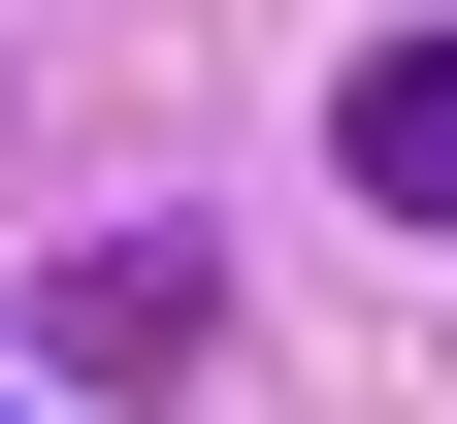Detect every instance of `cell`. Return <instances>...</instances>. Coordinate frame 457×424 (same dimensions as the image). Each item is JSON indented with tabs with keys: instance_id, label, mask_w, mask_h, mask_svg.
Masks as SVG:
<instances>
[{
	"instance_id": "cell-1",
	"label": "cell",
	"mask_w": 457,
	"mask_h": 424,
	"mask_svg": "<svg viewBox=\"0 0 457 424\" xmlns=\"http://www.w3.org/2000/svg\"><path fill=\"white\" fill-rule=\"evenodd\" d=\"M327 163H360V196H392V229H457V33H392V66H360V98H327Z\"/></svg>"
},
{
	"instance_id": "cell-2",
	"label": "cell",
	"mask_w": 457,
	"mask_h": 424,
	"mask_svg": "<svg viewBox=\"0 0 457 424\" xmlns=\"http://www.w3.org/2000/svg\"><path fill=\"white\" fill-rule=\"evenodd\" d=\"M196 327H228L196 229H98V262H66V359H196Z\"/></svg>"
}]
</instances>
